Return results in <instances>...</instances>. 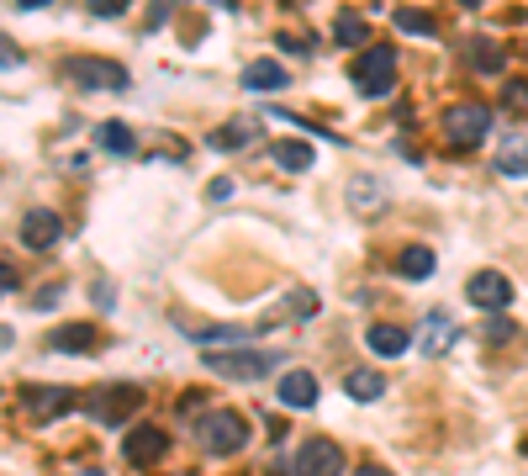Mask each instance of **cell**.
Listing matches in <instances>:
<instances>
[{
    "label": "cell",
    "mask_w": 528,
    "mask_h": 476,
    "mask_svg": "<svg viewBox=\"0 0 528 476\" xmlns=\"http://www.w3.org/2000/svg\"><path fill=\"white\" fill-rule=\"evenodd\" d=\"M164 450H169V434H164L159 424H138V429L122 439V455H127L132 466H154Z\"/></svg>",
    "instance_id": "obj_9"
},
{
    "label": "cell",
    "mask_w": 528,
    "mask_h": 476,
    "mask_svg": "<svg viewBox=\"0 0 528 476\" xmlns=\"http://www.w3.org/2000/svg\"><path fill=\"white\" fill-rule=\"evenodd\" d=\"M344 392H349L354 402H375V397L386 392V381L375 376V371H349V376H344Z\"/></svg>",
    "instance_id": "obj_22"
},
{
    "label": "cell",
    "mask_w": 528,
    "mask_h": 476,
    "mask_svg": "<svg viewBox=\"0 0 528 476\" xmlns=\"http://www.w3.org/2000/svg\"><path fill=\"white\" fill-rule=\"evenodd\" d=\"M354 476H391V471H386V466H375V461H370V466H360V471H354Z\"/></svg>",
    "instance_id": "obj_39"
},
{
    "label": "cell",
    "mask_w": 528,
    "mask_h": 476,
    "mask_svg": "<svg viewBox=\"0 0 528 476\" xmlns=\"http://www.w3.org/2000/svg\"><path fill=\"white\" fill-rule=\"evenodd\" d=\"M196 445L206 455H233V450H243V445H249V418L233 413V408H212L196 424Z\"/></svg>",
    "instance_id": "obj_1"
},
{
    "label": "cell",
    "mask_w": 528,
    "mask_h": 476,
    "mask_svg": "<svg viewBox=\"0 0 528 476\" xmlns=\"http://www.w3.org/2000/svg\"><path fill=\"white\" fill-rule=\"evenodd\" d=\"M396 270H402L407 281H428L433 270H439V254H433V249H423V244H412V249H402V254H396Z\"/></svg>",
    "instance_id": "obj_17"
},
{
    "label": "cell",
    "mask_w": 528,
    "mask_h": 476,
    "mask_svg": "<svg viewBox=\"0 0 528 476\" xmlns=\"http://www.w3.org/2000/svg\"><path fill=\"white\" fill-rule=\"evenodd\" d=\"M143 402V392L138 387H127V381H111V387H101V392H90L85 397V413L96 418V424H106V429H117V424H127V413Z\"/></svg>",
    "instance_id": "obj_3"
},
{
    "label": "cell",
    "mask_w": 528,
    "mask_h": 476,
    "mask_svg": "<svg viewBox=\"0 0 528 476\" xmlns=\"http://www.w3.org/2000/svg\"><path fill=\"white\" fill-rule=\"evenodd\" d=\"M481 334H486V339H492V344H502V339H513V323H502V318H492V323H486V328H481Z\"/></svg>",
    "instance_id": "obj_31"
},
{
    "label": "cell",
    "mask_w": 528,
    "mask_h": 476,
    "mask_svg": "<svg viewBox=\"0 0 528 476\" xmlns=\"http://www.w3.org/2000/svg\"><path fill=\"white\" fill-rule=\"evenodd\" d=\"M64 75L80 90H127V69L117 59H69Z\"/></svg>",
    "instance_id": "obj_5"
},
{
    "label": "cell",
    "mask_w": 528,
    "mask_h": 476,
    "mask_svg": "<svg viewBox=\"0 0 528 476\" xmlns=\"http://www.w3.org/2000/svg\"><path fill=\"white\" fill-rule=\"evenodd\" d=\"M11 344H16V334H11V328H6V323H0V355H6V350H11Z\"/></svg>",
    "instance_id": "obj_38"
},
{
    "label": "cell",
    "mask_w": 528,
    "mask_h": 476,
    "mask_svg": "<svg viewBox=\"0 0 528 476\" xmlns=\"http://www.w3.org/2000/svg\"><path fill=\"white\" fill-rule=\"evenodd\" d=\"M486 133H492V112H486L481 101H465L444 117V138L455 143V149H476Z\"/></svg>",
    "instance_id": "obj_4"
},
{
    "label": "cell",
    "mask_w": 528,
    "mask_h": 476,
    "mask_svg": "<svg viewBox=\"0 0 528 476\" xmlns=\"http://www.w3.org/2000/svg\"><path fill=\"white\" fill-rule=\"evenodd\" d=\"M338 466H344V450L333 445V439H301L296 445V476H338Z\"/></svg>",
    "instance_id": "obj_7"
},
{
    "label": "cell",
    "mask_w": 528,
    "mask_h": 476,
    "mask_svg": "<svg viewBox=\"0 0 528 476\" xmlns=\"http://www.w3.org/2000/svg\"><path fill=\"white\" fill-rule=\"evenodd\" d=\"M349 80H354V90H360L365 101H381V96H391V85H396V48H386V43L365 48L360 59H354Z\"/></svg>",
    "instance_id": "obj_2"
},
{
    "label": "cell",
    "mask_w": 528,
    "mask_h": 476,
    "mask_svg": "<svg viewBox=\"0 0 528 476\" xmlns=\"http://www.w3.org/2000/svg\"><path fill=\"white\" fill-rule=\"evenodd\" d=\"M206 196H212V201H228V196H233V180H212V191H206Z\"/></svg>",
    "instance_id": "obj_37"
},
{
    "label": "cell",
    "mask_w": 528,
    "mask_h": 476,
    "mask_svg": "<svg viewBox=\"0 0 528 476\" xmlns=\"http://www.w3.org/2000/svg\"><path fill=\"white\" fill-rule=\"evenodd\" d=\"M365 344H370V355L396 360V355H407V350H412V334H402L396 323H375L370 334H365Z\"/></svg>",
    "instance_id": "obj_14"
},
{
    "label": "cell",
    "mask_w": 528,
    "mask_h": 476,
    "mask_svg": "<svg viewBox=\"0 0 528 476\" xmlns=\"http://www.w3.org/2000/svg\"><path fill=\"white\" fill-rule=\"evenodd\" d=\"M259 122H233V127H217L212 133V149H243V143H254Z\"/></svg>",
    "instance_id": "obj_24"
},
{
    "label": "cell",
    "mask_w": 528,
    "mask_h": 476,
    "mask_svg": "<svg viewBox=\"0 0 528 476\" xmlns=\"http://www.w3.org/2000/svg\"><path fill=\"white\" fill-rule=\"evenodd\" d=\"M280 355H259V350H233V355H206L212 376H228V381H254L275 365Z\"/></svg>",
    "instance_id": "obj_8"
},
{
    "label": "cell",
    "mask_w": 528,
    "mask_h": 476,
    "mask_svg": "<svg viewBox=\"0 0 528 476\" xmlns=\"http://www.w3.org/2000/svg\"><path fill=\"white\" fill-rule=\"evenodd\" d=\"M465 59L481 69V75H497L502 69V48L492 43V38H470V48H465Z\"/></svg>",
    "instance_id": "obj_23"
},
{
    "label": "cell",
    "mask_w": 528,
    "mask_h": 476,
    "mask_svg": "<svg viewBox=\"0 0 528 476\" xmlns=\"http://www.w3.org/2000/svg\"><path fill=\"white\" fill-rule=\"evenodd\" d=\"M396 27H402V32H418V38H433V32H439V22H433V16L428 11H396Z\"/></svg>",
    "instance_id": "obj_26"
},
{
    "label": "cell",
    "mask_w": 528,
    "mask_h": 476,
    "mask_svg": "<svg viewBox=\"0 0 528 476\" xmlns=\"http://www.w3.org/2000/svg\"><path fill=\"white\" fill-rule=\"evenodd\" d=\"M333 38L344 43V48H360V43L370 38V22H365L360 11H338V16H333Z\"/></svg>",
    "instance_id": "obj_21"
},
{
    "label": "cell",
    "mask_w": 528,
    "mask_h": 476,
    "mask_svg": "<svg viewBox=\"0 0 528 476\" xmlns=\"http://www.w3.org/2000/svg\"><path fill=\"white\" fill-rule=\"evenodd\" d=\"M85 476H106V471H85Z\"/></svg>",
    "instance_id": "obj_41"
},
{
    "label": "cell",
    "mask_w": 528,
    "mask_h": 476,
    "mask_svg": "<svg viewBox=\"0 0 528 476\" xmlns=\"http://www.w3.org/2000/svg\"><path fill=\"white\" fill-rule=\"evenodd\" d=\"M6 291H16V265L0 260V297H6Z\"/></svg>",
    "instance_id": "obj_36"
},
{
    "label": "cell",
    "mask_w": 528,
    "mask_h": 476,
    "mask_svg": "<svg viewBox=\"0 0 528 476\" xmlns=\"http://www.w3.org/2000/svg\"><path fill=\"white\" fill-rule=\"evenodd\" d=\"M74 397L69 387H27V408H32V418H59V413H69L74 408Z\"/></svg>",
    "instance_id": "obj_13"
},
{
    "label": "cell",
    "mask_w": 528,
    "mask_h": 476,
    "mask_svg": "<svg viewBox=\"0 0 528 476\" xmlns=\"http://www.w3.org/2000/svg\"><path fill=\"white\" fill-rule=\"evenodd\" d=\"M96 307H101V313H111V307H117V291H111V281H96Z\"/></svg>",
    "instance_id": "obj_33"
},
{
    "label": "cell",
    "mask_w": 528,
    "mask_h": 476,
    "mask_svg": "<svg viewBox=\"0 0 528 476\" xmlns=\"http://www.w3.org/2000/svg\"><path fill=\"white\" fill-rule=\"evenodd\" d=\"M59 297H64V291L48 286V291H37V297H32V307H37V313H48V307H59Z\"/></svg>",
    "instance_id": "obj_32"
},
{
    "label": "cell",
    "mask_w": 528,
    "mask_h": 476,
    "mask_svg": "<svg viewBox=\"0 0 528 476\" xmlns=\"http://www.w3.org/2000/svg\"><path fill=\"white\" fill-rule=\"evenodd\" d=\"M286 313L312 318V313H317V297H312V291H291V297H286Z\"/></svg>",
    "instance_id": "obj_29"
},
{
    "label": "cell",
    "mask_w": 528,
    "mask_h": 476,
    "mask_svg": "<svg viewBox=\"0 0 528 476\" xmlns=\"http://www.w3.org/2000/svg\"><path fill=\"white\" fill-rule=\"evenodd\" d=\"M497 175H528V138L523 133H507L502 154H497Z\"/></svg>",
    "instance_id": "obj_20"
},
{
    "label": "cell",
    "mask_w": 528,
    "mask_h": 476,
    "mask_svg": "<svg viewBox=\"0 0 528 476\" xmlns=\"http://www.w3.org/2000/svg\"><path fill=\"white\" fill-rule=\"evenodd\" d=\"M502 101L513 106V112H528V80H507L502 85Z\"/></svg>",
    "instance_id": "obj_28"
},
{
    "label": "cell",
    "mask_w": 528,
    "mask_h": 476,
    "mask_svg": "<svg viewBox=\"0 0 528 476\" xmlns=\"http://www.w3.org/2000/svg\"><path fill=\"white\" fill-rule=\"evenodd\" d=\"M280 402H286V408H312V402H317L312 371H286V376H280Z\"/></svg>",
    "instance_id": "obj_16"
},
{
    "label": "cell",
    "mask_w": 528,
    "mask_h": 476,
    "mask_svg": "<svg viewBox=\"0 0 528 476\" xmlns=\"http://www.w3.org/2000/svg\"><path fill=\"white\" fill-rule=\"evenodd\" d=\"M22 11H37V6H53V0H16Z\"/></svg>",
    "instance_id": "obj_40"
},
{
    "label": "cell",
    "mask_w": 528,
    "mask_h": 476,
    "mask_svg": "<svg viewBox=\"0 0 528 476\" xmlns=\"http://www.w3.org/2000/svg\"><path fill=\"white\" fill-rule=\"evenodd\" d=\"M175 6H180V0H154V6H148V16H143V27H159Z\"/></svg>",
    "instance_id": "obj_30"
},
{
    "label": "cell",
    "mask_w": 528,
    "mask_h": 476,
    "mask_svg": "<svg viewBox=\"0 0 528 476\" xmlns=\"http://www.w3.org/2000/svg\"><path fill=\"white\" fill-rule=\"evenodd\" d=\"M291 75L280 59H254L249 69H243V90H254V96H275V90H286Z\"/></svg>",
    "instance_id": "obj_11"
},
{
    "label": "cell",
    "mask_w": 528,
    "mask_h": 476,
    "mask_svg": "<svg viewBox=\"0 0 528 476\" xmlns=\"http://www.w3.org/2000/svg\"><path fill=\"white\" fill-rule=\"evenodd\" d=\"M53 350H59V355H85V350H96V328H85V323H64V328H53Z\"/></svg>",
    "instance_id": "obj_15"
},
{
    "label": "cell",
    "mask_w": 528,
    "mask_h": 476,
    "mask_svg": "<svg viewBox=\"0 0 528 476\" xmlns=\"http://www.w3.org/2000/svg\"><path fill=\"white\" fill-rule=\"evenodd\" d=\"M59 233H64V223H59V212H48V207H32L22 217V244L27 249H53Z\"/></svg>",
    "instance_id": "obj_10"
},
{
    "label": "cell",
    "mask_w": 528,
    "mask_h": 476,
    "mask_svg": "<svg viewBox=\"0 0 528 476\" xmlns=\"http://www.w3.org/2000/svg\"><path fill=\"white\" fill-rule=\"evenodd\" d=\"M418 344H423V355L455 350V318H449V313H428L423 328H418Z\"/></svg>",
    "instance_id": "obj_12"
},
{
    "label": "cell",
    "mask_w": 528,
    "mask_h": 476,
    "mask_svg": "<svg viewBox=\"0 0 528 476\" xmlns=\"http://www.w3.org/2000/svg\"><path fill=\"white\" fill-rule=\"evenodd\" d=\"M0 64H6V69H16V64H22V48H16V43H6V38H0Z\"/></svg>",
    "instance_id": "obj_35"
},
{
    "label": "cell",
    "mask_w": 528,
    "mask_h": 476,
    "mask_svg": "<svg viewBox=\"0 0 528 476\" xmlns=\"http://www.w3.org/2000/svg\"><path fill=\"white\" fill-rule=\"evenodd\" d=\"M201 350H212V344H243L249 334H243V328H201V334H191Z\"/></svg>",
    "instance_id": "obj_27"
},
{
    "label": "cell",
    "mask_w": 528,
    "mask_h": 476,
    "mask_svg": "<svg viewBox=\"0 0 528 476\" xmlns=\"http://www.w3.org/2000/svg\"><path fill=\"white\" fill-rule=\"evenodd\" d=\"M96 143H101L106 154H132V133H127L122 122H106L101 133H96Z\"/></svg>",
    "instance_id": "obj_25"
},
{
    "label": "cell",
    "mask_w": 528,
    "mask_h": 476,
    "mask_svg": "<svg viewBox=\"0 0 528 476\" xmlns=\"http://www.w3.org/2000/svg\"><path fill=\"white\" fill-rule=\"evenodd\" d=\"M270 159L280 164V170H291V175H307L312 170V143L286 138V143H275V149H270Z\"/></svg>",
    "instance_id": "obj_18"
},
{
    "label": "cell",
    "mask_w": 528,
    "mask_h": 476,
    "mask_svg": "<svg viewBox=\"0 0 528 476\" xmlns=\"http://www.w3.org/2000/svg\"><path fill=\"white\" fill-rule=\"evenodd\" d=\"M90 11H96V16H122L127 0H90Z\"/></svg>",
    "instance_id": "obj_34"
},
{
    "label": "cell",
    "mask_w": 528,
    "mask_h": 476,
    "mask_svg": "<svg viewBox=\"0 0 528 476\" xmlns=\"http://www.w3.org/2000/svg\"><path fill=\"white\" fill-rule=\"evenodd\" d=\"M381 201H386V186H381L375 175H354V180H349V207H354V212H375Z\"/></svg>",
    "instance_id": "obj_19"
},
{
    "label": "cell",
    "mask_w": 528,
    "mask_h": 476,
    "mask_svg": "<svg viewBox=\"0 0 528 476\" xmlns=\"http://www.w3.org/2000/svg\"><path fill=\"white\" fill-rule=\"evenodd\" d=\"M465 297L481 307V313H507V302H513V281L502 276V270H476V276L465 281Z\"/></svg>",
    "instance_id": "obj_6"
}]
</instances>
